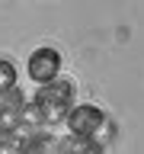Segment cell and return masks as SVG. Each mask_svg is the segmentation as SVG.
<instances>
[{"label": "cell", "mask_w": 144, "mask_h": 154, "mask_svg": "<svg viewBox=\"0 0 144 154\" xmlns=\"http://www.w3.org/2000/svg\"><path fill=\"white\" fill-rule=\"evenodd\" d=\"M29 103H32V109H35L42 128H55V125L64 122V116L70 112V106H74V84L64 80V77H58V80H51V84L38 87L35 96H32Z\"/></svg>", "instance_id": "6da1fadb"}, {"label": "cell", "mask_w": 144, "mask_h": 154, "mask_svg": "<svg viewBox=\"0 0 144 154\" xmlns=\"http://www.w3.org/2000/svg\"><path fill=\"white\" fill-rule=\"evenodd\" d=\"M67 135L77 138H99V132L106 128V112L96 103H74L70 112L64 116Z\"/></svg>", "instance_id": "7a4b0ae2"}, {"label": "cell", "mask_w": 144, "mask_h": 154, "mask_svg": "<svg viewBox=\"0 0 144 154\" xmlns=\"http://www.w3.org/2000/svg\"><path fill=\"white\" fill-rule=\"evenodd\" d=\"M61 64H64V58H61V51H58L55 45H38L32 55H29V77H32V84L45 87L51 84V80H58L61 77Z\"/></svg>", "instance_id": "3957f363"}, {"label": "cell", "mask_w": 144, "mask_h": 154, "mask_svg": "<svg viewBox=\"0 0 144 154\" xmlns=\"http://www.w3.org/2000/svg\"><path fill=\"white\" fill-rule=\"evenodd\" d=\"M26 103L29 100H26V93H22L19 87L0 93V141H3L13 128L22 125V109H26Z\"/></svg>", "instance_id": "277c9868"}, {"label": "cell", "mask_w": 144, "mask_h": 154, "mask_svg": "<svg viewBox=\"0 0 144 154\" xmlns=\"http://www.w3.org/2000/svg\"><path fill=\"white\" fill-rule=\"evenodd\" d=\"M61 154H103V144H99V138L67 135V138H61Z\"/></svg>", "instance_id": "5b68a950"}, {"label": "cell", "mask_w": 144, "mask_h": 154, "mask_svg": "<svg viewBox=\"0 0 144 154\" xmlns=\"http://www.w3.org/2000/svg\"><path fill=\"white\" fill-rule=\"evenodd\" d=\"M16 87V64L10 58H0V93Z\"/></svg>", "instance_id": "8992f818"}]
</instances>
